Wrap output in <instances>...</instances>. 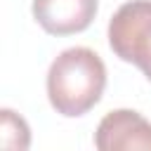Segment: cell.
I'll return each instance as SVG.
<instances>
[{
    "instance_id": "obj_1",
    "label": "cell",
    "mask_w": 151,
    "mask_h": 151,
    "mask_svg": "<svg viewBox=\"0 0 151 151\" xmlns=\"http://www.w3.org/2000/svg\"><path fill=\"white\" fill-rule=\"evenodd\" d=\"M106 87V66L90 47H68L54 57L47 71V99L64 118L85 116Z\"/></svg>"
},
{
    "instance_id": "obj_2",
    "label": "cell",
    "mask_w": 151,
    "mask_h": 151,
    "mask_svg": "<svg viewBox=\"0 0 151 151\" xmlns=\"http://www.w3.org/2000/svg\"><path fill=\"white\" fill-rule=\"evenodd\" d=\"M109 45L118 59L134 64L151 80V0H130L113 12Z\"/></svg>"
},
{
    "instance_id": "obj_3",
    "label": "cell",
    "mask_w": 151,
    "mask_h": 151,
    "mask_svg": "<svg viewBox=\"0 0 151 151\" xmlns=\"http://www.w3.org/2000/svg\"><path fill=\"white\" fill-rule=\"evenodd\" d=\"M99 151H151V120L132 109L109 111L94 132Z\"/></svg>"
},
{
    "instance_id": "obj_4",
    "label": "cell",
    "mask_w": 151,
    "mask_h": 151,
    "mask_svg": "<svg viewBox=\"0 0 151 151\" xmlns=\"http://www.w3.org/2000/svg\"><path fill=\"white\" fill-rule=\"evenodd\" d=\"M99 0H33V19L50 35L83 33L97 17Z\"/></svg>"
},
{
    "instance_id": "obj_5",
    "label": "cell",
    "mask_w": 151,
    "mask_h": 151,
    "mask_svg": "<svg viewBox=\"0 0 151 151\" xmlns=\"http://www.w3.org/2000/svg\"><path fill=\"white\" fill-rule=\"evenodd\" d=\"M0 144L5 149H19V151L31 146V127L12 109H0Z\"/></svg>"
}]
</instances>
